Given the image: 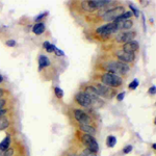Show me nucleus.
I'll return each mask as SVG.
<instances>
[{
    "mask_svg": "<svg viewBox=\"0 0 156 156\" xmlns=\"http://www.w3.org/2000/svg\"><path fill=\"white\" fill-rule=\"evenodd\" d=\"M105 69L107 70L108 73H112L115 75H124L129 71V67L127 64H124L122 62H112L107 65Z\"/></svg>",
    "mask_w": 156,
    "mask_h": 156,
    "instance_id": "nucleus-1",
    "label": "nucleus"
},
{
    "mask_svg": "<svg viewBox=\"0 0 156 156\" xmlns=\"http://www.w3.org/2000/svg\"><path fill=\"white\" fill-rule=\"evenodd\" d=\"M102 83L109 87H118L123 83V79L120 76L112 73H106L101 77Z\"/></svg>",
    "mask_w": 156,
    "mask_h": 156,
    "instance_id": "nucleus-2",
    "label": "nucleus"
},
{
    "mask_svg": "<svg viewBox=\"0 0 156 156\" xmlns=\"http://www.w3.org/2000/svg\"><path fill=\"white\" fill-rule=\"evenodd\" d=\"M93 87H94L95 92H96V94L99 97H104V98H107V99H112L115 95L114 90L110 89L109 87H106V85H104V84L96 83L93 85Z\"/></svg>",
    "mask_w": 156,
    "mask_h": 156,
    "instance_id": "nucleus-3",
    "label": "nucleus"
},
{
    "mask_svg": "<svg viewBox=\"0 0 156 156\" xmlns=\"http://www.w3.org/2000/svg\"><path fill=\"white\" fill-rule=\"evenodd\" d=\"M81 140L83 143V145L87 147V149H89L93 152L97 153L99 151V145H98L96 138H95L93 135H90V134H84L81 136Z\"/></svg>",
    "mask_w": 156,
    "mask_h": 156,
    "instance_id": "nucleus-4",
    "label": "nucleus"
},
{
    "mask_svg": "<svg viewBox=\"0 0 156 156\" xmlns=\"http://www.w3.org/2000/svg\"><path fill=\"white\" fill-rule=\"evenodd\" d=\"M124 12V7L120 6V7H115V9H108L103 14V19L105 21H112L114 22L115 20H117V18L119 16Z\"/></svg>",
    "mask_w": 156,
    "mask_h": 156,
    "instance_id": "nucleus-5",
    "label": "nucleus"
},
{
    "mask_svg": "<svg viewBox=\"0 0 156 156\" xmlns=\"http://www.w3.org/2000/svg\"><path fill=\"white\" fill-rule=\"evenodd\" d=\"M117 25L114 22L112 23L107 24V25H104V26H101L99 28H97V34H102V36H108V34H112L114 32L117 31Z\"/></svg>",
    "mask_w": 156,
    "mask_h": 156,
    "instance_id": "nucleus-6",
    "label": "nucleus"
},
{
    "mask_svg": "<svg viewBox=\"0 0 156 156\" xmlns=\"http://www.w3.org/2000/svg\"><path fill=\"white\" fill-rule=\"evenodd\" d=\"M115 55L124 64H126V62H132L135 59L134 53H129V52H126L124 50H118V51H115Z\"/></svg>",
    "mask_w": 156,
    "mask_h": 156,
    "instance_id": "nucleus-7",
    "label": "nucleus"
},
{
    "mask_svg": "<svg viewBox=\"0 0 156 156\" xmlns=\"http://www.w3.org/2000/svg\"><path fill=\"white\" fill-rule=\"evenodd\" d=\"M76 101L78 102V104H80L83 107H89L92 104V101H90V97L85 94L84 92H80L76 95Z\"/></svg>",
    "mask_w": 156,
    "mask_h": 156,
    "instance_id": "nucleus-8",
    "label": "nucleus"
},
{
    "mask_svg": "<svg viewBox=\"0 0 156 156\" xmlns=\"http://www.w3.org/2000/svg\"><path fill=\"white\" fill-rule=\"evenodd\" d=\"M75 119H76L80 124H90V118L85 114L84 112L80 109H76L74 112Z\"/></svg>",
    "mask_w": 156,
    "mask_h": 156,
    "instance_id": "nucleus-9",
    "label": "nucleus"
},
{
    "mask_svg": "<svg viewBox=\"0 0 156 156\" xmlns=\"http://www.w3.org/2000/svg\"><path fill=\"white\" fill-rule=\"evenodd\" d=\"M135 37V32L134 31H125V32H121L117 36V41L120 43H127L130 41H133V37Z\"/></svg>",
    "mask_w": 156,
    "mask_h": 156,
    "instance_id": "nucleus-10",
    "label": "nucleus"
},
{
    "mask_svg": "<svg viewBox=\"0 0 156 156\" xmlns=\"http://www.w3.org/2000/svg\"><path fill=\"white\" fill-rule=\"evenodd\" d=\"M138 48H140V45H138V43L136 41L127 42L123 46V50L126 52H129V53H134L135 51H137Z\"/></svg>",
    "mask_w": 156,
    "mask_h": 156,
    "instance_id": "nucleus-11",
    "label": "nucleus"
},
{
    "mask_svg": "<svg viewBox=\"0 0 156 156\" xmlns=\"http://www.w3.org/2000/svg\"><path fill=\"white\" fill-rule=\"evenodd\" d=\"M114 23L117 25L118 30H127L132 27V21L131 20H122V21H115Z\"/></svg>",
    "mask_w": 156,
    "mask_h": 156,
    "instance_id": "nucleus-12",
    "label": "nucleus"
},
{
    "mask_svg": "<svg viewBox=\"0 0 156 156\" xmlns=\"http://www.w3.org/2000/svg\"><path fill=\"white\" fill-rule=\"evenodd\" d=\"M90 2H92V5L94 6V9H98L108 5L112 1L110 0H90Z\"/></svg>",
    "mask_w": 156,
    "mask_h": 156,
    "instance_id": "nucleus-13",
    "label": "nucleus"
},
{
    "mask_svg": "<svg viewBox=\"0 0 156 156\" xmlns=\"http://www.w3.org/2000/svg\"><path fill=\"white\" fill-rule=\"evenodd\" d=\"M80 129L83 131L85 134H95L96 133V130H95V128L93 126H90V124H80Z\"/></svg>",
    "mask_w": 156,
    "mask_h": 156,
    "instance_id": "nucleus-14",
    "label": "nucleus"
},
{
    "mask_svg": "<svg viewBox=\"0 0 156 156\" xmlns=\"http://www.w3.org/2000/svg\"><path fill=\"white\" fill-rule=\"evenodd\" d=\"M50 66V60L47 56L45 55H41L39 57V68L40 69H43V68H46Z\"/></svg>",
    "mask_w": 156,
    "mask_h": 156,
    "instance_id": "nucleus-15",
    "label": "nucleus"
},
{
    "mask_svg": "<svg viewBox=\"0 0 156 156\" xmlns=\"http://www.w3.org/2000/svg\"><path fill=\"white\" fill-rule=\"evenodd\" d=\"M32 31H34L36 34H37V36L42 34L43 32L45 31V25H44V23H37L34 26V28H32Z\"/></svg>",
    "mask_w": 156,
    "mask_h": 156,
    "instance_id": "nucleus-16",
    "label": "nucleus"
},
{
    "mask_svg": "<svg viewBox=\"0 0 156 156\" xmlns=\"http://www.w3.org/2000/svg\"><path fill=\"white\" fill-rule=\"evenodd\" d=\"M9 144H11V137L6 136L1 143H0V150H1V151L7 150V149H9Z\"/></svg>",
    "mask_w": 156,
    "mask_h": 156,
    "instance_id": "nucleus-17",
    "label": "nucleus"
},
{
    "mask_svg": "<svg viewBox=\"0 0 156 156\" xmlns=\"http://www.w3.org/2000/svg\"><path fill=\"white\" fill-rule=\"evenodd\" d=\"M81 6H82V9L87 12H95L96 11V9H94V6L92 5V2L90 1H82Z\"/></svg>",
    "mask_w": 156,
    "mask_h": 156,
    "instance_id": "nucleus-18",
    "label": "nucleus"
},
{
    "mask_svg": "<svg viewBox=\"0 0 156 156\" xmlns=\"http://www.w3.org/2000/svg\"><path fill=\"white\" fill-rule=\"evenodd\" d=\"M132 16V12H124L121 16H119L117 18V20H115V21H122V20H129V18H131ZM114 21V22H115Z\"/></svg>",
    "mask_w": 156,
    "mask_h": 156,
    "instance_id": "nucleus-19",
    "label": "nucleus"
},
{
    "mask_svg": "<svg viewBox=\"0 0 156 156\" xmlns=\"http://www.w3.org/2000/svg\"><path fill=\"white\" fill-rule=\"evenodd\" d=\"M43 47H44L45 50H46L47 52H54L55 48H56L53 44H51V43H49V42H44Z\"/></svg>",
    "mask_w": 156,
    "mask_h": 156,
    "instance_id": "nucleus-20",
    "label": "nucleus"
},
{
    "mask_svg": "<svg viewBox=\"0 0 156 156\" xmlns=\"http://www.w3.org/2000/svg\"><path fill=\"white\" fill-rule=\"evenodd\" d=\"M9 122L6 118H4V117L0 118V130H4L5 128L9 127Z\"/></svg>",
    "mask_w": 156,
    "mask_h": 156,
    "instance_id": "nucleus-21",
    "label": "nucleus"
},
{
    "mask_svg": "<svg viewBox=\"0 0 156 156\" xmlns=\"http://www.w3.org/2000/svg\"><path fill=\"white\" fill-rule=\"evenodd\" d=\"M115 144H117V138H115V136H108L107 137V146L109 148H114Z\"/></svg>",
    "mask_w": 156,
    "mask_h": 156,
    "instance_id": "nucleus-22",
    "label": "nucleus"
},
{
    "mask_svg": "<svg viewBox=\"0 0 156 156\" xmlns=\"http://www.w3.org/2000/svg\"><path fill=\"white\" fill-rule=\"evenodd\" d=\"M138 84H140V81H138V79H133L132 81L130 82V84H129V89L130 90H135L138 87Z\"/></svg>",
    "mask_w": 156,
    "mask_h": 156,
    "instance_id": "nucleus-23",
    "label": "nucleus"
},
{
    "mask_svg": "<svg viewBox=\"0 0 156 156\" xmlns=\"http://www.w3.org/2000/svg\"><path fill=\"white\" fill-rule=\"evenodd\" d=\"M54 93H55V95H56V97L59 98V99L64 97V90L60 89V87H55V89H54Z\"/></svg>",
    "mask_w": 156,
    "mask_h": 156,
    "instance_id": "nucleus-24",
    "label": "nucleus"
},
{
    "mask_svg": "<svg viewBox=\"0 0 156 156\" xmlns=\"http://www.w3.org/2000/svg\"><path fill=\"white\" fill-rule=\"evenodd\" d=\"M129 7L132 9V12L135 15V17H136V18H138V17H140V11H138V9L134 5H133V4H129Z\"/></svg>",
    "mask_w": 156,
    "mask_h": 156,
    "instance_id": "nucleus-25",
    "label": "nucleus"
},
{
    "mask_svg": "<svg viewBox=\"0 0 156 156\" xmlns=\"http://www.w3.org/2000/svg\"><path fill=\"white\" fill-rule=\"evenodd\" d=\"M12 154H14V150L12 149H7L2 152V156H12Z\"/></svg>",
    "mask_w": 156,
    "mask_h": 156,
    "instance_id": "nucleus-26",
    "label": "nucleus"
},
{
    "mask_svg": "<svg viewBox=\"0 0 156 156\" xmlns=\"http://www.w3.org/2000/svg\"><path fill=\"white\" fill-rule=\"evenodd\" d=\"M83 155H84V156H97V155H96V153L93 152V151H90V150H89V149H85V150H84Z\"/></svg>",
    "mask_w": 156,
    "mask_h": 156,
    "instance_id": "nucleus-27",
    "label": "nucleus"
},
{
    "mask_svg": "<svg viewBox=\"0 0 156 156\" xmlns=\"http://www.w3.org/2000/svg\"><path fill=\"white\" fill-rule=\"evenodd\" d=\"M132 146L131 145H128L127 147H125L124 149H123V153H124V154H127V153H130L132 151Z\"/></svg>",
    "mask_w": 156,
    "mask_h": 156,
    "instance_id": "nucleus-28",
    "label": "nucleus"
},
{
    "mask_svg": "<svg viewBox=\"0 0 156 156\" xmlns=\"http://www.w3.org/2000/svg\"><path fill=\"white\" fill-rule=\"evenodd\" d=\"M54 52H55V54L58 55V56H64V55H65L64 51H62V50H60V49H58V48H55Z\"/></svg>",
    "mask_w": 156,
    "mask_h": 156,
    "instance_id": "nucleus-29",
    "label": "nucleus"
},
{
    "mask_svg": "<svg viewBox=\"0 0 156 156\" xmlns=\"http://www.w3.org/2000/svg\"><path fill=\"white\" fill-rule=\"evenodd\" d=\"M5 44L9 47H14V46H16V41H14V40H9V41H6Z\"/></svg>",
    "mask_w": 156,
    "mask_h": 156,
    "instance_id": "nucleus-30",
    "label": "nucleus"
},
{
    "mask_svg": "<svg viewBox=\"0 0 156 156\" xmlns=\"http://www.w3.org/2000/svg\"><path fill=\"white\" fill-rule=\"evenodd\" d=\"M124 97H125V92L120 93V94L117 96V98H118V100H119V101H122V100L124 99Z\"/></svg>",
    "mask_w": 156,
    "mask_h": 156,
    "instance_id": "nucleus-31",
    "label": "nucleus"
},
{
    "mask_svg": "<svg viewBox=\"0 0 156 156\" xmlns=\"http://www.w3.org/2000/svg\"><path fill=\"white\" fill-rule=\"evenodd\" d=\"M155 90H156V87H155V85H153L152 87H150V90H149V94H151V95H154V94H155Z\"/></svg>",
    "mask_w": 156,
    "mask_h": 156,
    "instance_id": "nucleus-32",
    "label": "nucleus"
},
{
    "mask_svg": "<svg viewBox=\"0 0 156 156\" xmlns=\"http://www.w3.org/2000/svg\"><path fill=\"white\" fill-rule=\"evenodd\" d=\"M47 14H48V12H45V14H41V15H39V16H37V18H36V21H40V20L43 19V17H45Z\"/></svg>",
    "mask_w": 156,
    "mask_h": 156,
    "instance_id": "nucleus-33",
    "label": "nucleus"
},
{
    "mask_svg": "<svg viewBox=\"0 0 156 156\" xmlns=\"http://www.w3.org/2000/svg\"><path fill=\"white\" fill-rule=\"evenodd\" d=\"M5 105V100L0 99V109H3V106Z\"/></svg>",
    "mask_w": 156,
    "mask_h": 156,
    "instance_id": "nucleus-34",
    "label": "nucleus"
},
{
    "mask_svg": "<svg viewBox=\"0 0 156 156\" xmlns=\"http://www.w3.org/2000/svg\"><path fill=\"white\" fill-rule=\"evenodd\" d=\"M6 114V109H0V118L3 117Z\"/></svg>",
    "mask_w": 156,
    "mask_h": 156,
    "instance_id": "nucleus-35",
    "label": "nucleus"
},
{
    "mask_svg": "<svg viewBox=\"0 0 156 156\" xmlns=\"http://www.w3.org/2000/svg\"><path fill=\"white\" fill-rule=\"evenodd\" d=\"M2 95H3V90H2L1 89H0V98L2 97Z\"/></svg>",
    "mask_w": 156,
    "mask_h": 156,
    "instance_id": "nucleus-36",
    "label": "nucleus"
},
{
    "mask_svg": "<svg viewBox=\"0 0 156 156\" xmlns=\"http://www.w3.org/2000/svg\"><path fill=\"white\" fill-rule=\"evenodd\" d=\"M2 80H3V77H2V75H0V82H2Z\"/></svg>",
    "mask_w": 156,
    "mask_h": 156,
    "instance_id": "nucleus-37",
    "label": "nucleus"
},
{
    "mask_svg": "<svg viewBox=\"0 0 156 156\" xmlns=\"http://www.w3.org/2000/svg\"><path fill=\"white\" fill-rule=\"evenodd\" d=\"M152 148H153V149H156V145H155V144H153V145H152Z\"/></svg>",
    "mask_w": 156,
    "mask_h": 156,
    "instance_id": "nucleus-38",
    "label": "nucleus"
},
{
    "mask_svg": "<svg viewBox=\"0 0 156 156\" xmlns=\"http://www.w3.org/2000/svg\"><path fill=\"white\" fill-rule=\"evenodd\" d=\"M80 156H84V155H83V153H82V154H80Z\"/></svg>",
    "mask_w": 156,
    "mask_h": 156,
    "instance_id": "nucleus-39",
    "label": "nucleus"
},
{
    "mask_svg": "<svg viewBox=\"0 0 156 156\" xmlns=\"http://www.w3.org/2000/svg\"><path fill=\"white\" fill-rule=\"evenodd\" d=\"M70 156H76V155H74V154H72V155H70Z\"/></svg>",
    "mask_w": 156,
    "mask_h": 156,
    "instance_id": "nucleus-40",
    "label": "nucleus"
},
{
    "mask_svg": "<svg viewBox=\"0 0 156 156\" xmlns=\"http://www.w3.org/2000/svg\"><path fill=\"white\" fill-rule=\"evenodd\" d=\"M0 156H2V153H0Z\"/></svg>",
    "mask_w": 156,
    "mask_h": 156,
    "instance_id": "nucleus-41",
    "label": "nucleus"
}]
</instances>
